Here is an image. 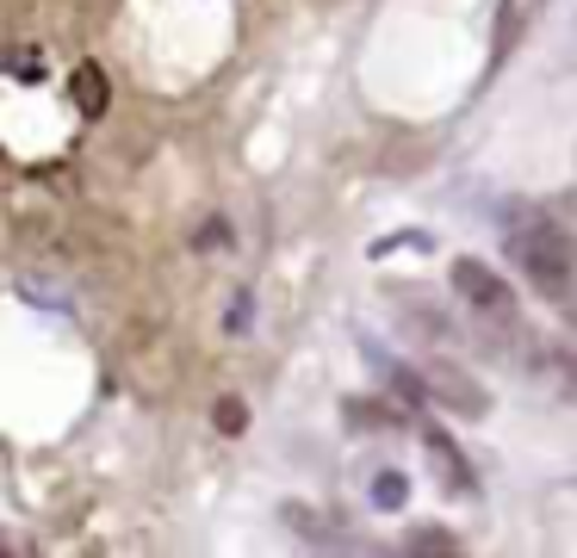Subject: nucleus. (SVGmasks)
<instances>
[{
    "instance_id": "1",
    "label": "nucleus",
    "mask_w": 577,
    "mask_h": 558,
    "mask_svg": "<svg viewBox=\"0 0 577 558\" xmlns=\"http://www.w3.org/2000/svg\"><path fill=\"white\" fill-rule=\"evenodd\" d=\"M509 254H516V268L534 280V292L558 298V305H572L577 298V242L558 230L553 217H521L516 230H509Z\"/></svg>"
},
{
    "instance_id": "2",
    "label": "nucleus",
    "mask_w": 577,
    "mask_h": 558,
    "mask_svg": "<svg viewBox=\"0 0 577 558\" xmlns=\"http://www.w3.org/2000/svg\"><path fill=\"white\" fill-rule=\"evenodd\" d=\"M454 292H460L479 317H516V298H509V286L497 280V268H484V261H472V254L454 261Z\"/></svg>"
},
{
    "instance_id": "3",
    "label": "nucleus",
    "mask_w": 577,
    "mask_h": 558,
    "mask_svg": "<svg viewBox=\"0 0 577 558\" xmlns=\"http://www.w3.org/2000/svg\"><path fill=\"white\" fill-rule=\"evenodd\" d=\"M428 397H435V404H447L454 416H472V423L491 409V404H484V385L472 379V372H460L454 360H435V366H428Z\"/></svg>"
},
{
    "instance_id": "4",
    "label": "nucleus",
    "mask_w": 577,
    "mask_h": 558,
    "mask_svg": "<svg viewBox=\"0 0 577 558\" xmlns=\"http://www.w3.org/2000/svg\"><path fill=\"white\" fill-rule=\"evenodd\" d=\"M69 99H75L81 118H99L106 106H113V81H106V69H99V62H75V75H69Z\"/></svg>"
},
{
    "instance_id": "5",
    "label": "nucleus",
    "mask_w": 577,
    "mask_h": 558,
    "mask_svg": "<svg viewBox=\"0 0 577 558\" xmlns=\"http://www.w3.org/2000/svg\"><path fill=\"white\" fill-rule=\"evenodd\" d=\"M540 372H546V379H553V385L565 391V404H577V347L553 342L546 354H540Z\"/></svg>"
},
{
    "instance_id": "6",
    "label": "nucleus",
    "mask_w": 577,
    "mask_h": 558,
    "mask_svg": "<svg viewBox=\"0 0 577 558\" xmlns=\"http://www.w3.org/2000/svg\"><path fill=\"white\" fill-rule=\"evenodd\" d=\"M521 20H528V0H503V20L491 32V62H509V50L521 38Z\"/></svg>"
},
{
    "instance_id": "7",
    "label": "nucleus",
    "mask_w": 577,
    "mask_h": 558,
    "mask_svg": "<svg viewBox=\"0 0 577 558\" xmlns=\"http://www.w3.org/2000/svg\"><path fill=\"white\" fill-rule=\"evenodd\" d=\"M428 460H435V472H441L454 490H472V472H466V460H460V447L447 441V435H428Z\"/></svg>"
},
{
    "instance_id": "8",
    "label": "nucleus",
    "mask_w": 577,
    "mask_h": 558,
    "mask_svg": "<svg viewBox=\"0 0 577 558\" xmlns=\"http://www.w3.org/2000/svg\"><path fill=\"white\" fill-rule=\"evenodd\" d=\"M416 558H460V546H454V534H441V527H423V534H416Z\"/></svg>"
},
{
    "instance_id": "9",
    "label": "nucleus",
    "mask_w": 577,
    "mask_h": 558,
    "mask_svg": "<svg viewBox=\"0 0 577 558\" xmlns=\"http://www.w3.org/2000/svg\"><path fill=\"white\" fill-rule=\"evenodd\" d=\"M348 423H361V428H385V423H398V409H385V404H348Z\"/></svg>"
},
{
    "instance_id": "10",
    "label": "nucleus",
    "mask_w": 577,
    "mask_h": 558,
    "mask_svg": "<svg viewBox=\"0 0 577 558\" xmlns=\"http://www.w3.org/2000/svg\"><path fill=\"white\" fill-rule=\"evenodd\" d=\"M373 502H379V509H398V502H404V478H398V472H379V484H373Z\"/></svg>"
},
{
    "instance_id": "11",
    "label": "nucleus",
    "mask_w": 577,
    "mask_h": 558,
    "mask_svg": "<svg viewBox=\"0 0 577 558\" xmlns=\"http://www.w3.org/2000/svg\"><path fill=\"white\" fill-rule=\"evenodd\" d=\"M212 423H217V428H224V435H243V423H249V409L236 404V397H224V404H217V409H212Z\"/></svg>"
}]
</instances>
